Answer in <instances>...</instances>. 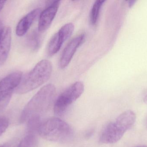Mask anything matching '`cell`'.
I'll return each mask as SVG.
<instances>
[{
    "label": "cell",
    "instance_id": "obj_1",
    "mask_svg": "<svg viewBox=\"0 0 147 147\" xmlns=\"http://www.w3.org/2000/svg\"><path fill=\"white\" fill-rule=\"evenodd\" d=\"M56 91V87L52 84H48L40 89L25 106L20 122L23 123L32 118H40L50 108Z\"/></svg>",
    "mask_w": 147,
    "mask_h": 147
},
{
    "label": "cell",
    "instance_id": "obj_2",
    "mask_svg": "<svg viewBox=\"0 0 147 147\" xmlns=\"http://www.w3.org/2000/svg\"><path fill=\"white\" fill-rule=\"evenodd\" d=\"M136 121V115L132 110H127L122 113L114 121L108 124L102 131L99 139L100 143H116L134 125Z\"/></svg>",
    "mask_w": 147,
    "mask_h": 147
},
{
    "label": "cell",
    "instance_id": "obj_3",
    "mask_svg": "<svg viewBox=\"0 0 147 147\" xmlns=\"http://www.w3.org/2000/svg\"><path fill=\"white\" fill-rule=\"evenodd\" d=\"M52 72V65L47 60L39 62L33 69L22 78L16 88V93L26 94L44 84L50 79Z\"/></svg>",
    "mask_w": 147,
    "mask_h": 147
},
{
    "label": "cell",
    "instance_id": "obj_4",
    "mask_svg": "<svg viewBox=\"0 0 147 147\" xmlns=\"http://www.w3.org/2000/svg\"><path fill=\"white\" fill-rule=\"evenodd\" d=\"M38 133L45 140L54 142H64L72 134L69 125L58 117H52L41 123Z\"/></svg>",
    "mask_w": 147,
    "mask_h": 147
},
{
    "label": "cell",
    "instance_id": "obj_5",
    "mask_svg": "<svg viewBox=\"0 0 147 147\" xmlns=\"http://www.w3.org/2000/svg\"><path fill=\"white\" fill-rule=\"evenodd\" d=\"M84 90V84L80 81L76 82L69 86L56 100L54 106V114L59 116L63 114L70 105L83 94Z\"/></svg>",
    "mask_w": 147,
    "mask_h": 147
},
{
    "label": "cell",
    "instance_id": "obj_6",
    "mask_svg": "<svg viewBox=\"0 0 147 147\" xmlns=\"http://www.w3.org/2000/svg\"><path fill=\"white\" fill-rule=\"evenodd\" d=\"M22 78V72L17 71L9 74L0 81V110L7 106L14 91L19 86Z\"/></svg>",
    "mask_w": 147,
    "mask_h": 147
},
{
    "label": "cell",
    "instance_id": "obj_7",
    "mask_svg": "<svg viewBox=\"0 0 147 147\" xmlns=\"http://www.w3.org/2000/svg\"><path fill=\"white\" fill-rule=\"evenodd\" d=\"M74 30V25L70 22L63 26L53 36L47 47L49 56H53L59 51L65 41L70 37Z\"/></svg>",
    "mask_w": 147,
    "mask_h": 147
},
{
    "label": "cell",
    "instance_id": "obj_8",
    "mask_svg": "<svg viewBox=\"0 0 147 147\" xmlns=\"http://www.w3.org/2000/svg\"><path fill=\"white\" fill-rule=\"evenodd\" d=\"M85 37V34H82L74 37L65 47L59 60V65L61 69L65 68L70 63L77 49L83 43Z\"/></svg>",
    "mask_w": 147,
    "mask_h": 147
},
{
    "label": "cell",
    "instance_id": "obj_9",
    "mask_svg": "<svg viewBox=\"0 0 147 147\" xmlns=\"http://www.w3.org/2000/svg\"><path fill=\"white\" fill-rule=\"evenodd\" d=\"M60 3V1H54L41 12L39 17V32L42 33L49 28L57 14Z\"/></svg>",
    "mask_w": 147,
    "mask_h": 147
},
{
    "label": "cell",
    "instance_id": "obj_10",
    "mask_svg": "<svg viewBox=\"0 0 147 147\" xmlns=\"http://www.w3.org/2000/svg\"><path fill=\"white\" fill-rule=\"evenodd\" d=\"M41 12L40 9H35L24 16L16 26V35L20 37L25 35L32 24L39 17Z\"/></svg>",
    "mask_w": 147,
    "mask_h": 147
},
{
    "label": "cell",
    "instance_id": "obj_11",
    "mask_svg": "<svg viewBox=\"0 0 147 147\" xmlns=\"http://www.w3.org/2000/svg\"><path fill=\"white\" fill-rule=\"evenodd\" d=\"M12 31L9 26L4 27L0 35V66L7 60L11 46Z\"/></svg>",
    "mask_w": 147,
    "mask_h": 147
},
{
    "label": "cell",
    "instance_id": "obj_12",
    "mask_svg": "<svg viewBox=\"0 0 147 147\" xmlns=\"http://www.w3.org/2000/svg\"><path fill=\"white\" fill-rule=\"evenodd\" d=\"M105 2V1L97 0L93 4L90 15V21L92 25H94L96 23L100 9Z\"/></svg>",
    "mask_w": 147,
    "mask_h": 147
},
{
    "label": "cell",
    "instance_id": "obj_13",
    "mask_svg": "<svg viewBox=\"0 0 147 147\" xmlns=\"http://www.w3.org/2000/svg\"><path fill=\"white\" fill-rule=\"evenodd\" d=\"M37 133L28 131L26 135L16 147H34L37 144Z\"/></svg>",
    "mask_w": 147,
    "mask_h": 147
},
{
    "label": "cell",
    "instance_id": "obj_14",
    "mask_svg": "<svg viewBox=\"0 0 147 147\" xmlns=\"http://www.w3.org/2000/svg\"><path fill=\"white\" fill-rule=\"evenodd\" d=\"M28 42L30 46L34 49H36L38 47L39 44V37L37 33H33L28 39Z\"/></svg>",
    "mask_w": 147,
    "mask_h": 147
},
{
    "label": "cell",
    "instance_id": "obj_15",
    "mask_svg": "<svg viewBox=\"0 0 147 147\" xmlns=\"http://www.w3.org/2000/svg\"><path fill=\"white\" fill-rule=\"evenodd\" d=\"M9 121L4 117H0V136L6 131L9 126Z\"/></svg>",
    "mask_w": 147,
    "mask_h": 147
},
{
    "label": "cell",
    "instance_id": "obj_16",
    "mask_svg": "<svg viewBox=\"0 0 147 147\" xmlns=\"http://www.w3.org/2000/svg\"><path fill=\"white\" fill-rule=\"evenodd\" d=\"M6 2V1H0V12L1 11L2 9L3 8Z\"/></svg>",
    "mask_w": 147,
    "mask_h": 147
},
{
    "label": "cell",
    "instance_id": "obj_17",
    "mask_svg": "<svg viewBox=\"0 0 147 147\" xmlns=\"http://www.w3.org/2000/svg\"><path fill=\"white\" fill-rule=\"evenodd\" d=\"M4 27L3 26L2 22L0 20V35H1L2 32L3 30Z\"/></svg>",
    "mask_w": 147,
    "mask_h": 147
},
{
    "label": "cell",
    "instance_id": "obj_18",
    "mask_svg": "<svg viewBox=\"0 0 147 147\" xmlns=\"http://www.w3.org/2000/svg\"><path fill=\"white\" fill-rule=\"evenodd\" d=\"M144 101L145 102V103L146 104H147V94L145 96V97L144 98Z\"/></svg>",
    "mask_w": 147,
    "mask_h": 147
},
{
    "label": "cell",
    "instance_id": "obj_19",
    "mask_svg": "<svg viewBox=\"0 0 147 147\" xmlns=\"http://www.w3.org/2000/svg\"><path fill=\"white\" fill-rule=\"evenodd\" d=\"M0 147H10L7 145H3V146H1Z\"/></svg>",
    "mask_w": 147,
    "mask_h": 147
},
{
    "label": "cell",
    "instance_id": "obj_20",
    "mask_svg": "<svg viewBox=\"0 0 147 147\" xmlns=\"http://www.w3.org/2000/svg\"><path fill=\"white\" fill-rule=\"evenodd\" d=\"M137 147H147V146H138Z\"/></svg>",
    "mask_w": 147,
    "mask_h": 147
}]
</instances>
